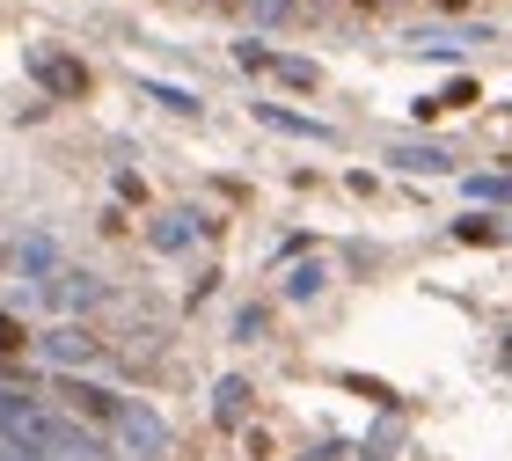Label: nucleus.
Returning <instances> with one entry per match:
<instances>
[{
	"instance_id": "9b49d317",
	"label": "nucleus",
	"mask_w": 512,
	"mask_h": 461,
	"mask_svg": "<svg viewBox=\"0 0 512 461\" xmlns=\"http://www.w3.org/2000/svg\"><path fill=\"white\" fill-rule=\"evenodd\" d=\"M147 96H154V103H169V110H176V118H198V96H191V88H169V81H147Z\"/></svg>"
},
{
	"instance_id": "0eeeda50",
	"label": "nucleus",
	"mask_w": 512,
	"mask_h": 461,
	"mask_svg": "<svg viewBox=\"0 0 512 461\" xmlns=\"http://www.w3.org/2000/svg\"><path fill=\"white\" fill-rule=\"evenodd\" d=\"M264 125H278V132H300V140H330V125H315V118H300V110H278V103H264L256 110Z\"/></svg>"
},
{
	"instance_id": "ddd939ff",
	"label": "nucleus",
	"mask_w": 512,
	"mask_h": 461,
	"mask_svg": "<svg viewBox=\"0 0 512 461\" xmlns=\"http://www.w3.org/2000/svg\"><path fill=\"white\" fill-rule=\"evenodd\" d=\"M315 293H322V264H300L293 271V301H315Z\"/></svg>"
},
{
	"instance_id": "7ed1b4c3",
	"label": "nucleus",
	"mask_w": 512,
	"mask_h": 461,
	"mask_svg": "<svg viewBox=\"0 0 512 461\" xmlns=\"http://www.w3.org/2000/svg\"><path fill=\"white\" fill-rule=\"evenodd\" d=\"M110 440H118V454H132V461H161L169 454V425H161L147 403H125V418H118Z\"/></svg>"
},
{
	"instance_id": "f3484780",
	"label": "nucleus",
	"mask_w": 512,
	"mask_h": 461,
	"mask_svg": "<svg viewBox=\"0 0 512 461\" xmlns=\"http://www.w3.org/2000/svg\"><path fill=\"white\" fill-rule=\"evenodd\" d=\"M447 8H461V0H447Z\"/></svg>"
},
{
	"instance_id": "423d86ee",
	"label": "nucleus",
	"mask_w": 512,
	"mask_h": 461,
	"mask_svg": "<svg viewBox=\"0 0 512 461\" xmlns=\"http://www.w3.org/2000/svg\"><path fill=\"white\" fill-rule=\"evenodd\" d=\"M96 352H103V337H88L81 322L44 330V359H52V366H96Z\"/></svg>"
},
{
	"instance_id": "2eb2a0df",
	"label": "nucleus",
	"mask_w": 512,
	"mask_h": 461,
	"mask_svg": "<svg viewBox=\"0 0 512 461\" xmlns=\"http://www.w3.org/2000/svg\"><path fill=\"white\" fill-rule=\"evenodd\" d=\"M432 103H439V110H469V103H476V81H454L447 96H432Z\"/></svg>"
},
{
	"instance_id": "9d476101",
	"label": "nucleus",
	"mask_w": 512,
	"mask_h": 461,
	"mask_svg": "<svg viewBox=\"0 0 512 461\" xmlns=\"http://www.w3.org/2000/svg\"><path fill=\"white\" fill-rule=\"evenodd\" d=\"M147 242H154V249H183V242H191V220H183V213H161V220L147 227Z\"/></svg>"
},
{
	"instance_id": "4468645a",
	"label": "nucleus",
	"mask_w": 512,
	"mask_h": 461,
	"mask_svg": "<svg viewBox=\"0 0 512 461\" xmlns=\"http://www.w3.org/2000/svg\"><path fill=\"white\" fill-rule=\"evenodd\" d=\"M278 74H286L293 88H315V81H322V74H315V66H308V59H278Z\"/></svg>"
},
{
	"instance_id": "39448f33",
	"label": "nucleus",
	"mask_w": 512,
	"mask_h": 461,
	"mask_svg": "<svg viewBox=\"0 0 512 461\" xmlns=\"http://www.w3.org/2000/svg\"><path fill=\"white\" fill-rule=\"evenodd\" d=\"M59 271H66V257H59V242H52V235H15V279H22V293L52 286Z\"/></svg>"
},
{
	"instance_id": "1a4fd4ad",
	"label": "nucleus",
	"mask_w": 512,
	"mask_h": 461,
	"mask_svg": "<svg viewBox=\"0 0 512 461\" xmlns=\"http://www.w3.org/2000/svg\"><path fill=\"white\" fill-rule=\"evenodd\" d=\"M242 410H249V381H220V388H213V418H220V425H235Z\"/></svg>"
},
{
	"instance_id": "f03ea898",
	"label": "nucleus",
	"mask_w": 512,
	"mask_h": 461,
	"mask_svg": "<svg viewBox=\"0 0 512 461\" xmlns=\"http://www.w3.org/2000/svg\"><path fill=\"white\" fill-rule=\"evenodd\" d=\"M52 396H59L66 418H88L103 432H118V418H125V396H110V388H96V381H52Z\"/></svg>"
},
{
	"instance_id": "dca6fc26",
	"label": "nucleus",
	"mask_w": 512,
	"mask_h": 461,
	"mask_svg": "<svg viewBox=\"0 0 512 461\" xmlns=\"http://www.w3.org/2000/svg\"><path fill=\"white\" fill-rule=\"evenodd\" d=\"M0 352H22V322L15 315H0Z\"/></svg>"
},
{
	"instance_id": "20e7f679",
	"label": "nucleus",
	"mask_w": 512,
	"mask_h": 461,
	"mask_svg": "<svg viewBox=\"0 0 512 461\" xmlns=\"http://www.w3.org/2000/svg\"><path fill=\"white\" fill-rule=\"evenodd\" d=\"M30 74L52 88L59 103H81L88 96V66L74 59V52H52V44H30Z\"/></svg>"
},
{
	"instance_id": "6e6552de",
	"label": "nucleus",
	"mask_w": 512,
	"mask_h": 461,
	"mask_svg": "<svg viewBox=\"0 0 512 461\" xmlns=\"http://www.w3.org/2000/svg\"><path fill=\"white\" fill-rule=\"evenodd\" d=\"M395 161L417 169V176H447V169H454V154H439V147H395Z\"/></svg>"
},
{
	"instance_id": "f8f14e48",
	"label": "nucleus",
	"mask_w": 512,
	"mask_h": 461,
	"mask_svg": "<svg viewBox=\"0 0 512 461\" xmlns=\"http://www.w3.org/2000/svg\"><path fill=\"white\" fill-rule=\"evenodd\" d=\"M454 235H461V242H476V249H491V242H505V227H498V220H476V213H469V220H454Z\"/></svg>"
},
{
	"instance_id": "f257e3e1",
	"label": "nucleus",
	"mask_w": 512,
	"mask_h": 461,
	"mask_svg": "<svg viewBox=\"0 0 512 461\" xmlns=\"http://www.w3.org/2000/svg\"><path fill=\"white\" fill-rule=\"evenodd\" d=\"M103 293H110V286L96 279V271L66 264L52 286H37V293H30V301H37V308H52V315H88V308H103Z\"/></svg>"
}]
</instances>
